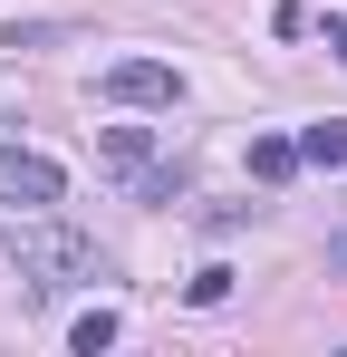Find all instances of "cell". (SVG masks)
<instances>
[{
	"mask_svg": "<svg viewBox=\"0 0 347 357\" xmlns=\"http://www.w3.org/2000/svg\"><path fill=\"white\" fill-rule=\"evenodd\" d=\"M299 165H318V174H347V116H318L299 135Z\"/></svg>",
	"mask_w": 347,
	"mask_h": 357,
	"instance_id": "obj_4",
	"label": "cell"
},
{
	"mask_svg": "<svg viewBox=\"0 0 347 357\" xmlns=\"http://www.w3.org/2000/svg\"><path fill=\"white\" fill-rule=\"evenodd\" d=\"M20 251V280H39V290H77V280H107V251L87 232H68V222H29V232L10 241Z\"/></svg>",
	"mask_w": 347,
	"mask_h": 357,
	"instance_id": "obj_1",
	"label": "cell"
},
{
	"mask_svg": "<svg viewBox=\"0 0 347 357\" xmlns=\"http://www.w3.org/2000/svg\"><path fill=\"white\" fill-rule=\"evenodd\" d=\"M68 174H58L49 155H29V145H0V203H58Z\"/></svg>",
	"mask_w": 347,
	"mask_h": 357,
	"instance_id": "obj_3",
	"label": "cell"
},
{
	"mask_svg": "<svg viewBox=\"0 0 347 357\" xmlns=\"http://www.w3.org/2000/svg\"><path fill=\"white\" fill-rule=\"evenodd\" d=\"M328 59H347V20H328Z\"/></svg>",
	"mask_w": 347,
	"mask_h": 357,
	"instance_id": "obj_9",
	"label": "cell"
},
{
	"mask_svg": "<svg viewBox=\"0 0 347 357\" xmlns=\"http://www.w3.org/2000/svg\"><path fill=\"white\" fill-rule=\"evenodd\" d=\"M107 165L116 174H145V165H155V135H145V126H107Z\"/></svg>",
	"mask_w": 347,
	"mask_h": 357,
	"instance_id": "obj_5",
	"label": "cell"
},
{
	"mask_svg": "<svg viewBox=\"0 0 347 357\" xmlns=\"http://www.w3.org/2000/svg\"><path fill=\"white\" fill-rule=\"evenodd\" d=\"M183 299H193V309H222V299H231V271H222V261H213V271H193Z\"/></svg>",
	"mask_w": 347,
	"mask_h": 357,
	"instance_id": "obj_8",
	"label": "cell"
},
{
	"mask_svg": "<svg viewBox=\"0 0 347 357\" xmlns=\"http://www.w3.org/2000/svg\"><path fill=\"white\" fill-rule=\"evenodd\" d=\"M328 271H347V232H328Z\"/></svg>",
	"mask_w": 347,
	"mask_h": 357,
	"instance_id": "obj_10",
	"label": "cell"
},
{
	"mask_svg": "<svg viewBox=\"0 0 347 357\" xmlns=\"http://www.w3.org/2000/svg\"><path fill=\"white\" fill-rule=\"evenodd\" d=\"M68 348H77V357H107L116 348V309H87V319L68 328Z\"/></svg>",
	"mask_w": 347,
	"mask_h": 357,
	"instance_id": "obj_7",
	"label": "cell"
},
{
	"mask_svg": "<svg viewBox=\"0 0 347 357\" xmlns=\"http://www.w3.org/2000/svg\"><path fill=\"white\" fill-rule=\"evenodd\" d=\"M251 174H261V183H289V174H299V145H289V135H251Z\"/></svg>",
	"mask_w": 347,
	"mask_h": 357,
	"instance_id": "obj_6",
	"label": "cell"
},
{
	"mask_svg": "<svg viewBox=\"0 0 347 357\" xmlns=\"http://www.w3.org/2000/svg\"><path fill=\"white\" fill-rule=\"evenodd\" d=\"M107 97H116V107H174L183 77H174V59H116L107 68Z\"/></svg>",
	"mask_w": 347,
	"mask_h": 357,
	"instance_id": "obj_2",
	"label": "cell"
}]
</instances>
